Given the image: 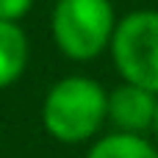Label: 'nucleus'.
I'll return each mask as SVG.
<instances>
[{
	"mask_svg": "<svg viewBox=\"0 0 158 158\" xmlns=\"http://www.w3.org/2000/svg\"><path fill=\"white\" fill-rule=\"evenodd\" d=\"M108 117V94L100 83L72 75L58 81L42 106V122L47 133L64 144H78L94 136Z\"/></svg>",
	"mask_w": 158,
	"mask_h": 158,
	"instance_id": "nucleus-1",
	"label": "nucleus"
},
{
	"mask_svg": "<svg viewBox=\"0 0 158 158\" xmlns=\"http://www.w3.org/2000/svg\"><path fill=\"white\" fill-rule=\"evenodd\" d=\"M53 36L69 58H94L114 36L111 0H58L53 11Z\"/></svg>",
	"mask_w": 158,
	"mask_h": 158,
	"instance_id": "nucleus-2",
	"label": "nucleus"
},
{
	"mask_svg": "<svg viewBox=\"0 0 158 158\" xmlns=\"http://www.w3.org/2000/svg\"><path fill=\"white\" fill-rule=\"evenodd\" d=\"M111 53L125 83L158 94V11L128 14L114 28Z\"/></svg>",
	"mask_w": 158,
	"mask_h": 158,
	"instance_id": "nucleus-3",
	"label": "nucleus"
},
{
	"mask_svg": "<svg viewBox=\"0 0 158 158\" xmlns=\"http://www.w3.org/2000/svg\"><path fill=\"white\" fill-rule=\"evenodd\" d=\"M156 106H158V97L153 92L133 86V83H122L108 94V119L117 125L119 133L142 136L144 131L153 128Z\"/></svg>",
	"mask_w": 158,
	"mask_h": 158,
	"instance_id": "nucleus-4",
	"label": "nucleus"
},
{
	"mask_svg": "<svg viewBox=\"0 0 158 158\" xmlns=\"http://www.w3.org/2000/svg\"><path fill=\"white\" fill-rule=\"evenodd\" d=\"M28 61V42L17 22H0V89L11 86Z\"/></svg>",
	"mask_w": 158,
	"mask_h": 158,
	"instance_id": "nucleus-5",
	"label": "nucleus"
},
{
	"mask_svg": "<svg viewBox=\"0 0 158 158\" xmlns=\"http://www.w3.org/2000/svg\"><path fill=\"white\" fill-rule=\"evenodd\" d=\"M86 158H158V150L136 133H108L89 147Z\"/></svg>",
	"mask_w": 158,
	"mask_h": 158,
	"instance_id": "nucleus-6",
	"label": "nucleus"
},
{
	"mask_svg": "<svg viewBox=\"0 0 158 158\" xmlns=\"http://www.w3.org/2000/svg\"><path fill=\"white\" fill-rule=\"evenodd\" d=\"M33 0H0V22H17L28 14Z\"/></svg>",
	"mask_w": 158,
	"mask_h": 158,
	"instance_id": "nucleus-7",
	"label": "nucleus"
},
{
	"mask_svg": "<svg viewBox=\"0 0 158 158\" xmlns=\"http://www.w3.org/2000/svg\"><path fill=\"white\" fill-rule=\"evenodd\" d=\"M153 131H156V136H158V106H156V119H153Z\"/></svg>",
	"mask_w": 158,
	"mask_h": 158,
	"instance_id": "nucleus-8",
	"label": "nucleus"
}]
</instances>
